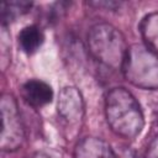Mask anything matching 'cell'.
Returning a JSON list of instances; mask_svg holds the SVG:
<instances>
[{"label":"cell","instance_id":"cell-1","mask_svg":"<svg viewBox=\"0 0 158 158\" xmlns=\"http://www.w3.org/2000/svg\"><path fill=\"white\" fill-rule=\"evenodd\" d=\"M105 115L111 131L126 139H133L144 127V117L138 101L121 86L106 94Z\"/></svg>","mask_w":158,"mask_h":158},{"label":"cell","instance_id":"cell-2","mask_svg":"<svg viewBox=\"0 0 158 158\" xmlns=\"http://www.w3.org/2000/svg\"><path fill=\"white\" fill-rule=\"evenodd\" d=\"M91 57L112 70H121L127 53V44L120 30L107 22L94 25L86 37Z\"/></svg>","mask_w":158,"mask_h":158},{"label":"cell","instance_id":"cell-3","mask_svg":"<svg viewBox=\"0 0 158 158\" xmlns=\"http://www.w3.org/2000/svg\"><path fill=\"white\" fill-rule=\"evenodd\" d=\"M121 72L132 85L146 90H158V54L146 44L136 43L128 47Z\"/></svg>","mask_w":158,"mask_h":158},{"label":"cell","instance_id":"cell-4","mask_svg":"<svg viewBox=\"0 0 158 158\" xmlns=\"http://www.w3.org/2000/svg\"><path fill=\"white\" fill-rule=\"evenodd\" d=\"M0 109H1L0 148L4 152H14L22 146L25 139V130L15 98L11 94H2L0 100Z\"/></svg>","mask_w":158,"mask_h":158},{"label":"cell","instance_id":"cell-5","mask_svg":"<svg viewBox=\"0 0 158 158\" xmlns=\"http://www.w3.org/2000/svg\"><path fill=\"white\" fill-rule=\"evenodd\" d=\"M58 114L69 123L79 122L85 111L84 99L75 86H64L58 95Z\"/></svg>","mask_w":158,"mask_h":158},{"label":"cell","instance_id":"cell-6","mask_svg":"<svg viewBox=\"0 0 158 158\" xmlns=\"http://www.w3.org/2000/svg\"><path fill=\"white\" fill-rule=\"evenodd\" d=\"M21 96L30 106L40 109L52 101L53 90L43 80L30 79L21 86Z\"/></svg>","mask_w":158,"mask_h":158},{"label":"cell","instance_id":"cell-7","mask_svg":"<svg viewBox=\"0 0 158 158\" xmlns=\"http://www.w3.org/2000/svg\"><path fill=\"white\" fill-rule=\"evenodd\" d=\"M74 158H117V154L106 141L90 136L77 143Z\"/></svg>","mask_w":158,"mask_h":158},{"label":"cell","instance_id":"cell-8","mask_svg":"<svg viewBox=\"0 0 158 158\" xmlns=\"http://www.w3.org/2000/svg\"><path fill=\"white\" fill-rule=\"evenodd\" d=\"M20 48L26 54H33L40 49V47L43 44L44 36L42 30L36 25H28L25 26L17 36Z\"/></svg>","mask_w":158,"mask_h":158},{"label":"cell","instance_id":"cell-9","mask_svg":"<svg viewBox=\"0 0 158 158\" xmlns=\"http://www.w3.org/2000/svg\"><path fill=\"white\" fill-rule=\"evenodd\" d=\"M139 31L144 44L156 54H158V11L151 12L142 19L139 23Z\"/></svg>","mask_w":158,"mask_h":158},{"label":"cell","instance_id":"cell-10","mask_svg":"<svg viewBox=\"0 0 158 158\" xmlns=\"http://www.w3.org/2000/svg\"><path fill=\"white\" fill-rule=\"evenodd\" d=\"M32 2L30 1H4L1 2L0 19L1 23L5 27L11 21H15L19 16L30 11Z\"/></svg>","mask_w":158,"mask_h":158},{"label":"cell","instance_id":"cell-11","mask_svg":"<svg viewBox=\"0 0 158 158\" xmlns=\"http://www.w3.org/2000/svg\"><path fill=\"white\" fill-rule=\"evenodd\" d=\"M144 158H158V136L154 137L147 147Z\"/></svg>","mask_w":158,"mask_h":158},{"label":"cell","instance_id":"cell-12","mask_svg":"<svg viewBox=\"0 0 158 158\" xmlns=\"http://www.w3.org/2000/svg\"><path fill=\"white\" fill-rule=\"evenodd\" d=\"M90 5H94V6H106L107 9H114L116 6H120V2H116V1H94V2H90Z\"/></svg>","mask_w":158,"mask_h":158},{"label":"cell","instance_id":"cell-13","mask_svg":"<svg viewBox=\"0 0 158 158\" xmlns=\"http://www.w3.org/2000/svg\"><path fill=\"white\" fill-rule=\"evenodd\" d=\"M117 158H136V154L130 149H125L117 156Z\"/></svg>","mask_w":158,"mask_h":158}]
</instances>
